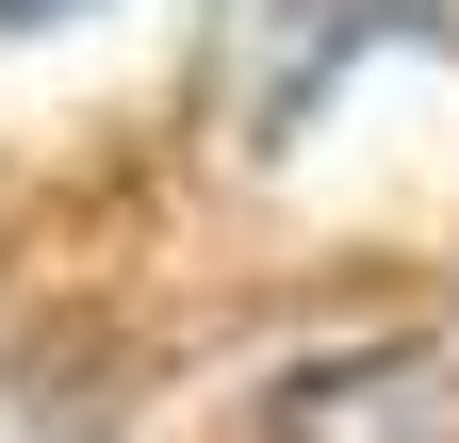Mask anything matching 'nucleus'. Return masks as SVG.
Instances as JSON below:
<instances>
[{
  "instance_id": "1",
  "label": "nucleus",
  "mask_w": 459,
  "mask_h": 443,
  "mask_svg": "<svg viewBox=\"0 0 459 443\" xmlns=\"http://www.w3.org/2000/svg\"><path fill=\"white\" fill-rule=\"evenodd\" d=\"M230 443H459V361L443 345H312L230 411Z\"/></svg>"
},
{
  "instance_id": "2",
  "label": "nucleus",
  "mask_w": 459,
  "mask_h": 443,
  "mask_svg": "<svg viewBox=\"0 0 459 443\" xmlns=\"http://www.w3.org/2000/svg\"><path fill=\"white\" fill-rule=\"evenodd\" d=\"M0 17H17V33H33V17H82V0H0Z\"/></svg>"
}]
</instances>
